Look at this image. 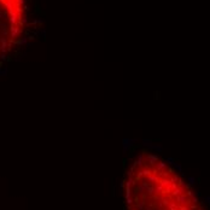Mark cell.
Listing matches in <instances>:
<instances>
[{
	"label": "cell",
	"mask_w": 210,
	"mask_h": 210,
	"mask_svg": "<svg viewBox=\"0 0 210 210\" xmlns=\"http://www.w3.org/2000/svg\"><path fill=\"white\" fill-rule=\"evenodd\" d=\"M123 186L127 210H207L181 175L149 151L133 160Z\"/></svg>",
	"instance_id": "obj_1"
},
{
	"label": "cell",
	"mask_w": 210,
	"mask_h": 210,
	"mask_svg": "<svg viewBox=\"0 0 210 210\" xmlns=\"http://www.w3.org/2000/svg\"><path fill=\"white\" fill-rule=\"evenodd\" d=\"M27 26V0H0V67L21 45Z\"/></svg>",
	"instance_id": "obj_2"
}]
</instances>
